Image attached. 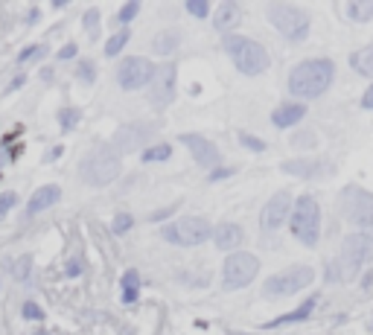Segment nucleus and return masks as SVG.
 <instances>
[{
    "label": "nucleus",
    "instance_id": "obj_26",
    "mask_svg": "<svg viewBox=\"0 0 373 335\" xmlns=\"http://www.w3.org/2000/svg\"><path fill=\"white\" fill-rule=\"evenodd\" d=\"M172 155V146L169 143H155V146H146L143 149V164H160Z\"/></svg>",
    "mask_w": 373,
    "mask_h": 335
},
{
    "label": "nucleus",
    "instance_id": "obj_4",
    "mask_svg": "<svg viewBox=\"0 0 373 335\" xmlns=\"http://www.w3.org/2000/svg\"><path fill=\"white\" fill-rule=\"evenodd\" d=\"M289 230H292V237L306 248H315L321 242V204L315 195L303 193L295 198L292 216H289Z\"/></svg>",
    "mask_w": 373,
    "mask_h": 335
},
{
    "label": "nucleus",
    "instance_id": "obj_11",
    "mask_svg": "<svg viewBox=\"0 0 373 335\" xmlns=\"http://www.w3.org/2000/svg\"><path fill=\"white\" fill-rule=\"evenodd\" d=\"M155 76V65L146 56H129L117 65V85L122 91H140Z\"/></svg>",
    "mask_w": 373,
    "mask_h": 335
},
{
    "label": "nucleus",
    "instance_id": "obj_36",
    "mask_svg": "<svg viewBox=\"0 0 373 335\" xmlns=\"http://www.w3.org/2000/svg\"><path fill=\"white\" fill-rule=\"evenodd\" d=\"M15 202H18V195H15V193H9V190H6V193H0V216H6L9 210L15 207Z\"/></svg>",
    "mask_w": 373,
    "mask_h": 335
},
{
    "label": "nucleus",
    "instance_id": "obj_43",
    "mask_svg": "<svg viewBox=\"0 0 373 335\" xmlns=\"http://www.w3.org/2000/svg\"><path fill=\"white\" fill-rule=\"evenodd\" d=\"M79 271H82V263H79V259H73V263H67V274H70V277H76Z\"/></svg>",
    "mask_w": 373,
    "mask_h": 335
},
{
    "label": "nucleus",
    "instance_id": "obj_35",
    "mask_svg": "<svg viewBox=\"0 0 373 335\" xmlns=\"http://www.w3.org/2000/svg\"><path fill=\"white\" fill-rule=\"evenodd\" d=\"M79 79L82 82H94L96 79V65H94V61H88V58L79 61Z\"/></svg>",
    "mask_w": 373,
    "mask_h": 335
},
{
    "label": "nucleus",
    "instance_id": "obj_7",
    "mask_svg": "<svg viewBox=\"0 0 373 335\" xmlns=\"http://www.w3.org/2000/svg\"><path fill=\"white\" fill-rule=\"evenodd\" d=\"M79 175L85 184H91V187H108V184L117 181V175H120V155L111 146L96 149V152L85 155V160L79 164Z\"/></svg>",
    "mask_w": 373,
    "mask_h": 335
},
{
    "label": "nucleus",
    "instance_id": "obj_32",
    "mask_svg": "<svg viewBox=\"0 0 373 335\" xmlns=\"http://www.w3.org/2000/svg\"><path fill=\"white\" fill-rule=\"evenodd\" d=\"M315 143H318L315 131H301V134H295L292 138V146H297V149H312Z\"/></svg>",
    "mask_w": 373,
    "mask_h": 335
},
{
    "label": "nucleus",
    "instance_id": "obj_8",
    "mask_svg": "<svg viewBox=\"0 0 373 335\" xmlns=\"http://www.w3.org/2000/svg\"><path fill=\"white\" fill-rule=\"evenodd\" d=\"M160 233H164V239L172 245L195 248L213 237V225H210L204 216H181L178 221H172V225H164Z\"/></svg>",
    "mask_w": 373,
    "mask_h": 335
},
{
    "label": "nucleus",
    "instance_id": "obj_14",
    "mask_svg": "<svg viewBox=\"0 0 373 335\" xmlns=\"http://www.w3.org/2000/svg\"><path fill=\"white\" fill-rule=\"evenodd\" d=\"M181 143L190 149V155H193V160L202 169H219V164H222V152L216 149V143L213 140H207L204 134H195V131H186V134H181Z\"/></svg>",
    "mask_w": 373,
    "mask_h": 335
},
{
    "label": "nucleus",
    "instance_id": "obj_6",
    "mask_svg": "<svg viewBox=\"0 0 373 335\" xmlns=\"http://www.w3.org/2000/svg\"><path fill=\"white\" fill-rule=\"evenodd\" d=\"M266 15L271 21V27H275L286 41L292 44H301L306 35H309V27H312V18H309V12L295 6V3H268Z\"/></svg>",
    "mask_w": 373,
    "mask_h": 335
},
{
    "label": "nucleus",
    "instance_id": "obj_12",
    "mask_svg": "<svg viewBox=\"0 0 373 335\" xmlns=\"http://www.w3.org/2000/svg\"><path fill=\"white\" fill-rule=\"evenodd\" d=\"M158 134V122H146V120H134V122H126L120 126L114 140H111V149L120 155V152H134V149L146 146L149 140H155Z\"/></svg>",
    "mask_w": 373,
    "mask_h": 335
},
{
    "label": "nucleus",
    "instance_id": "obj_38",
    "mask_svg": "<svg viewBox=\"0 0 373 335\" xmlns=\"http://www.w3.org/2000/svg\"><path fill=\"white\" fill-rule=\"evenodd\" d=\"M96 23H99V9H88L85 12V30H96Z\"/></svg>",
    "mask_w": 373,
    "mask_h": 335
},
{
    "label": "nucleus",
    "instance_id": "obj_27",
    "mask_svg": "<svg viewBox=\"0 0 373 335\" xmlns=\"http://www.w3.org/2000/svg\"><path fill=\"white\" fill-rule=\"evenodd\" d=\"M126 41H129V30L114 32V35H111V39L105 41V56H108V58H114V56L120 53V50L126 47Z\"/></svg>",
    "mask_w": 373,
    "mask_h": 335
},
{
    "label": "nucleus",
    "instance_id": "obj_22",
    "mask_svg": "<svg viewBox=\"0 0 373 335\" xmlns=\"http://www.w3.org/2000/svg\"><path fill=\"white\" fill-rule=\"evenodd\" d=\"M350 67L359 73V76L373 79V41L367 47H359L356 53H350Z\"/></svg>",
    "mask_w": 373,
    "mask_h": 335
},
{
    "label": "nucleus",
    "instance_id": "obj_19",
    "mask_svg": "<svg viewBox=\"0 0 373 335\" xmlns=\"http://www.w3.org/2000/svg\"><path fill=\"white\" fill-rule=\"evenodd\" d=\"M213 242L219 251L233 254V251H239V245L245 242V230H242V225H236V221H225V225L213 228Z\"/></svg>",
    "mask_w": 373,
    "mask_h": 335
},
{
    "label": "nucleus",
    "instance_id": "obj_25",
    "mask_svg": "<svg viewBox=\"0 0 373 335\" xmlns=\"http://www.w3.org/2000/svg\"><path fill=\"white\" fill-rule=\"evenodd\" d=\"M347 18L353 23H367L373 18V0H350L347 3Z\"/></svg>",
    "mask_w": 373,
    "mask_h": 335
},
{
    "label": "nucleus",
    "instance_id": "obj_31",
    "mask_svg": "<svg viewBox=\"0 0 373 335\" xmlns=\"http://www.w3.org/2000/svg\"><path fill=\"white\" fill-rule=\"evenodd\" d=\"M21 315L27 318V321H44V309L39 306V303H32V301H27L21 306Z\"/></svg>",
    "mask_w": 373,
    "mask_h": 335
},
{
    "label": "nucleus",
    "instance_id": "obj_29",
    "mask_svg": "<svg viewBox=\"0 0 373 335\" xmlns=\"http://www.w3.org/2000/svg\"><path fill=\"white\" fill-rule=\"evenodd\" d=\"M58 122H61V129H73L79 122V108H61L58 111Z\"/></svg>",
    "mask_w": 373,
    "mask_h": 335
},
{
    "label": "nucleus",
    "instance_id": "obj_13",
    "mask_svg": "<svg viewBox=\"0 0 373 335\" xmlns=\"http://www.w3.org/2000/svg\"><path fill=\"white\" fill-rule=\"evenodd\" d=\"M292 204H295V198H292L289 190L275 193V195H271L268 202H266L263 213H259V228H263L266 233L280 230L286 221H289V216H292Z\"/></svg>",
    "mask_w": 373,
    "mask_h": 335
},
{
    "label": "nucleus",
    "instance_id": "obj_20",
    "mask_svg": "<svg viewBox=\"0 0 373 335\" xmlns=\"http://www.w3.org/2000/svg\"><path fill=\"white\" fill-rule=\"evenodd\" d=\"M61 198V190L56 187V184H47V187H39L32 193V198H30V204H27V216H39L41 210H47V207H53L56 202Z\"/></svg>",
    "mask_w": 373,
    "mask_h": 335
},
{
    "label": "nucleus",
    "instance_id": "obj_1",
    "mask_svg": "<svg viewBox=\"0 0 373 335\" xmlns=\"http://www.w3.org/2000/svg\"><path fill=\"white\" fill-rule=\"evenodd\" d=\"M335 82V65L332 58H303L297 61L289 73V94L295 102H306V99L324 96Z\"/></svg>",
    "mask_w": 373,
    "mask_h": 335
},
{
    "label": "nucleus",
    "instance_id": "obj_3",
    "mask_svg": "<svg viewBox=\"0 0 373 335\" xmlns=\"http://www.w3.org/2000/svg\"><path fill=\"white\" fill-rule=\"evenodd\" d=\"M225 53L233 58V67L242 76H259L271 65L268 50L259 41L248 39V35H225Z\"/></svg>",
    "mask_w": 373,
    "mask_h": 335
},
{
    "label": "nucleus",
    "instance_id": "obj_5",
    "mask_svg": "<svg viewBox=\"0 0 373 335\" xmlns=\"http://www.w3.org/2000/svg\"><path fill=\"white\" fill-rule=\"evenodd\" d=\"M339 204H341L344 219L356 228V233H362V237L373 242V193L350 184V187L341 190Z\"/></svg>",
    "mask_w": 373,
    "mask_h": 335
},
{
    "label": "nucleus",
    "instance_id": "obj_18",
    "mask_svg": "<svg viewBox=\"0 0 373 335\" xmlns=\"http://www.w3.org/2000/svg\"><path fill=\"white\" fill-rule=\"evenodd\" d=\"M315 306H318V294L306 297V301H303L301 306H295L292 312H286V315L271 318L268 324H263V327H266V329H277V327H289V324H303V321H309V318H312Z\"/></svg>",
    "mask_w": 373,
    "mask_h": 335
},
{
    "label": "nucleus",
    "instance_id": "obj_10",
    "mask_svg": "<svg viewBox=\"0 0 373 335\" xmlns=\"http://www.w3.org/2000/svg\"><path fill=\"white\" fill-rule=\"evenodd\" d=\"M259 274V259L248 251H233L225 266H222V286L228 292H239L245 286H251Z\"/></svg>",
    "mask_w": 373,
    "mask_h": 335
},
{
    "label": "nucleus",
    "instance_id": "obj_15",
    "mask_svg": "<svg viewBox=\"0 0 373 335\" xmlns=\"http://www.w3.org/2000/svg\"><path fill=\"white\" fill-rule=\"evenodd\" d=\"M175 82H178V67L175 65H164V67H155V76L149 82V102L155 108H164L175 99Z\"/></svg>",
    "mask_w": 373,
    "mask_h": 335
},
{
    "label": "nucleus",
    "instance_id": "obj_21",
    "mask_svg": "<svg viewBox=\"0 0 373 335\" xmlns=\"http://www.w3.org/2000/svg\"><path fill=\"white\" fill-rule=\"evenodd\" d=\"M236 21H239V6H236L233 0H222L219 9L213 12V27L219 32L231 35V27H236Z\"/></svg>",
    "mask_w": 373,
    "mask_h": 335
},
{
    "label": "nucleus",
    "instance_id": "obj_34",
    "mask_svg": "<svg viewBox=\"0 0 373 335\" xmlns=\"http://www.w3.org/2000/svg\"><path fill=\"white\" fill-rule=\"evenodd\" d=\"M131 225H134V216L131 213H117V219H114V233H129L131 230Z\"/></svg>",
    "mask_w": 373,
    "mask_h": 335
},
{
    "label": "nucleus",
    "instance_id": "obj_9",
    "mask_svg": "<svg viewBox=\"0 0 373 335\" xmlns=\"http://www.w3.org/2000/svg\"><path fill=\"white\" fill-rule=\"evenodd\" d=\"M315 283V268L312 266H292V268H283L277 274H271L263 283V292L268 297H292L297 292H303L306 286Z\"/></svg>",
    "mask_w": 373,
    "mask_h": 335
},
{
    "label": "nucleus",
    "instance_id": "obj_40",
    "mask_svg": "<svg viewBox=\"0 0 373 335\" xmlns=\"http://www.w3.org/2000/svg\"><path fill=\"white\" fill-rule=\"evenodd\" d=\"M362 108H365V111H373V82H370V88L362 94Z\"/></svg>",
    "mask_w": 373,
    "mask_h": 335
},
{
    "label": "nucleus",
    "instance_id": "obj_24",
    "mask_svg": "<svg viewBox=\"0 0 373 335\" xmlns=\"http://www.w3.org/2000/svg\"><path fill=\"white\" fill-rule=\"evenodd\" d=\"M120 286H122V303H134L138 301V294H140V274L134 268H129L126 274H122Z\"/></svg>",
    "mask_w": 373,
    "mask_h": 335
},
{
    "label": "nucleus",
    "instance_id": "obj_28",
    "mask_svg": "<svg viewBox=\"0 0 373 335\" xmlns=\"http://www.w3.org/2000/svg\"><path fill=\"white\" fill-rule=\"evenodd\" d=\"M138 12H140V0H129V3H122L120 12H117V23H131Z\"/></svg>",
    "mask_w": 373,
    "mask_h": 335
},
{
    "label": "nucleus",
    "instance_id": "obj_17",
    "mask_svg": "<svg viewBox=\"0 0 373 335\" xmlns=\"http://www.w3.org/2000/svg\"><path fill=\"white\" fill-rule=\"evenodd\" d=\"M303 117H306V102H295V99H289V102H280L275 111H271V126L275 129H292Z\"/></svg>",
    "mask_w": 373,
    "mask_h": 335
},
{
    "label": "nucleus",
    "instance_id": "obj_41",
    "mask_svg": "<svg viewBox=\"0 0 373 335\" xmlns=\"http://www.w3.org/2000/svg\"><path fill=\"white\" fill-rule=\"evenodd\" d=\"M27 271H30V257H27V259H21V263L15 266V274H18V280L27 277Z\"/></svg>",
    "mask_w": 373,
    "mask_h": 335
},
{
    "label": "nucleus",
    "instance_id": "obj_2",
    "mask_svg": "<svg viewBox=\"0 0 373 335\" xmlns=\"http://www.w3.org/2000/svg\"><path fill=\"white\" fill-rule=\"evenodd\" d=\"M373 259V242L362 233H347L341 242V254L327 266V280L330 283H347L356 280Z\"/></svg>",
    "mask_w": 373,
    "mask_h": 335
},
{
    "label": "nucleus",
    "instance_id": "obj_30",
    "mask_svg": "<svg viewBox=\"0 0 373 335\" xmlns=\"http://www.w3.org/2000/svg\"><path fill=\"white\" fill-rule=\"evenodd\" d=\"M186 12L195 18H207L210 15V3L207 0H186Z\"/></svg>",
    "mask_w": 373,
    "mask_h": 335
},
{
    "label": "nucleus",
    "instance_id": "obj_37",
    "mask_svg": "<svg viewBox=\"0 0 373 335\" xmlns=\"http://www.w3.org/2000/svg\"><path fill=\"white\" fill-rule=\"evenodd\" d=\"M41 53H44V47H41V44H32V47H27V50H21V53H18V61L23 65V61H32V58H39Z\"/></svg>",
    "mask_w": 373,
    "mask_h": 335
},
{
    "label": "nucleus",
    "instance_id": "obj_33",
    "mask_svg": "<svg viewBox=\"0 0 373 335\" xmlns=\"http://www.w3.org/2000/svg\"><path fill=\"white\" fill-rule=\"evenodd\" d=\"M239 143L245 146V149H251V152H266V140H259V138H254V134H239Z\"/></svg>",
    "mask_w": 373,
    "mask_h": 335
},
{
    "label": "nucleus",
    "instance_id": "obj_39",
    "mask_svg": "<svg viewBox=\"0 0 373 335\" xmlns=\"http://www.w3.org/2000/svg\"><path fill=\"white\" fill-rule=\"evenodd\" d=\"M228 175H233V166H219V169L210 172V181H222V178H228Z\"/></svg>",
    "mask_w": 373,
    "mask_h": 335
},
{
    "label": "nucleus",
    "instance_id": "obj_42",
    "mask_svg": "<svg viewBox=\"0 0 373 335\" xmlns=\"http://www.w3.org/2000/svg\"><path fill=\"white\" fill-rule=\"evenodd\" d=\"M73 56H76V44H67L58 50V58H73Z\"/></svg>",
    "mask_w": 373,
    "mask_h": 335
},
{
    "label": "nucleus",
    "instance_id": "obj_44",
    "mask_svg": "<svg viewBox=\"0 0 373 335\" xmlns=\"http://www.w3.org/2000/svg\"><path fill=\"white\" fill-rule=\"evenodd\" d=\"M39 335H44V332H39Z\"/></svg>",
    "mask_w": 373,
    "mask_h": 335
},
{
    "label": "nucleus",
    "instance_id": "obj_16",
    "mask_svg": "<svg viewBox=\"0 0 373 335\" xmlns=\"http://www.w3.org/2000/svg\"><path fill=\"white\" fill-rule=\"evenodd\" d=\"M280 169L286 172V175L306 178V181L321 178V175H327V172H330L327 160H315V158H303V160H286V164H280Z\"/></svg>",
    "mask_w": 373,
    "mask_h": 335
},
{
    "label": "nucleus",
    "instance_id": "obj_23",
    "mask_svg": "<svg viewBox=\"0 0 373 335\" xmlns=\"http://www.w3.org/2000/svg\"><path fill=\"white\" fill-rule=\"evenodd\" d=\"M178 44H181V32H178V30H164V32L155 35L152 50H155L158 56H169V53H175Z\"/></svg>",
    "mask_w": 373,
    "mask_h": 335
}]
</instances>
